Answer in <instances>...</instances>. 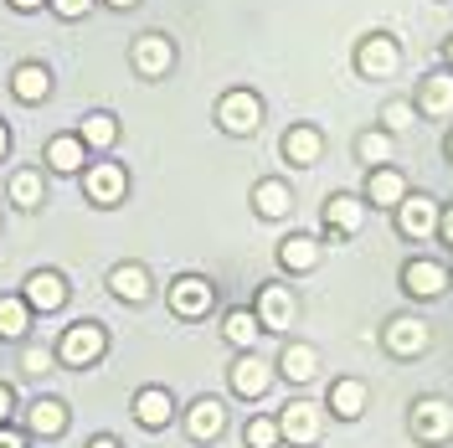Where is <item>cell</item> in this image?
Instances as JSON below:
<instances>
[{"label":"cell","mask_w":453,"mask_h":448,"mask_svg":"<svg viewBox=\"0 0 453 448\" xmlns=\"http://www.w3.org/2000/svg\"><path fill=\"white\" fill-rule=\"evenodd\" d=\"M104 351H109V336H104V325H93V320H78V325L62 336V345H57V356L67 366H93Z\"/></svg>","instance_id":"6da1fadb"},{"label":"cell","mask_w":453,"mask_h":448,"mask_svg":"<svg viewBox=\"0 0 453 448\" xmlns=\"http://www.w3.org/2000/svg\"><path fill=\"white\" fill-rule=\"evenodd\" d=\"M217 119H222L226 135H253L257 124H263V104H257L253 93H226Z\"/></svg>","instance_id":"7a4b0ae2"},{"label":"cell","mask_w":453,"mask_h":448,"mask_svg":"<svg viewBox=\"0 0 453 448\" xmlns=\"http://www.w3.org/2000/svg\"><path fill=\"white\" fill-rule=\"evenodd\" d=\"M279 433L288 438V444L310 448L314 438H319V407H314V402H288L283 418H279Z\"/></svg>","instance_id":"3957f363"},{"label":"cell","mask_w":453,"mask_h":448,"mask_svg":"<svg viewBox=\"0 0 453 448\" xmlns=\"http://www.w3.org/2000/svg\"><path fill=\"white\" fill-rule=\"evenodd\" d=\"M396 62H402V52H396L392 36H366L361 52H356V67H361L366 78H392Z\"/></svg>","instance_id":"277c9868"},{"label":"cell","mask_w":453,"mask_h":448,"mask_svg":"<svg viewBox=\"0 0 453 448\" xmlns=\"http://www.w3.org/2000/svg\"><path fill=\"white\" fill-rule=\"evenodd\" d=\"M27 305L42 309V314H52V309L67 305V283L57 279L52 268H36V274L27 279Z\"/></svg>","instance_id":"5b68a950"},{"label":"cell","mask_w":453,"mask_h":448,"mask_svg":"<svg viewBox=\"0 0 453 448\" xmlns=\"http://www.w3.org/2000/svg\"><path fill=\"white\" fill-rule=\"evenodd\" d=\"M412 428L423 433L427 444H438V438H449L453 433V407L449 402H438V397H427V402L412 407Z\"/></svg>","instance_id":"8992f818"},{"label":"cell","mask_w":453,"mask_h":448,"mask_svg":"<svg viewBox=\"0 0 453 448\" xmlns=\"http://www.w3.org/2000/svg\"><path fill=\"white\" fill-rule=\"evenodd\" d=\"M257 320H263V330H288L294 325V294L283 283H268L257 299Z\"/></svg>","instance_id":"52a82bcc"},{"label":"cell","mask_w":453,"mask_h":448,"mask_svg":"<svg viewBox=\"0 0 453 448\" xmlns=\"http://www.w3.org/2000/svg\"><path fill=\"white\" fill-rule=\"evenodd\" d=\"M268 382H273V371L257 361L253 351H242V361L232 366V392L237 397H263L268 392Z\"/></svg>","instance_id":"ba28073f"},{"label":"cell","mask_w":453,"mask_h":448,"mask_svg":"<svg viewBox=\"0 0 453 448\" xmlns=\"http://www.w3.org/2000/svg\"><path fill=\"white\" fill-rule=\"evenodd\" d=\"M186 428H191V438H196V444H211V438L226 428L222 402H217V397H201L196 407H191V418H186Z\"/></svg>","instance_id":"9c48e42d"},{"label":"cell","mask_w":453,"mask_h":448,"mask_svg":"<svg viewBox=\"0 0 453 448\" xmlns=\"http://www.w3.org/2000/svg\"><path fill=\"white\" fill-rule=\"evenodd\" d=\"M396 227L407 232V237H427L433 227H438V212H433V201L427 197H407L396 206Z\"/></svg>","instance_id":"30bf717a"},{"label":"cell","mask_w":453,"mask_h":448,"mask_svg":"<svg viewBox=\"0 0 453 448\" xmlns=\"http://www.w3.org/2000/svg\"><path fill=\"white\" fill-rule=\"evenodd\" d=\"M170 305H175V314H206L211 309V283L206 279H175V289H170Z\"/></svg>","instance_id":"8fae6325"},{"label":"cell","mask_w":453,"mask_h":448,"mask_svg":"<svg viewBox=\"0 0 453 448\" xmlns=\"http://www.w3.org/2000/svg\"><path fill=\"white\" fill-rule=\"evenodd\" d=\"M83 186H88V197L98 201V206H113V201H124V170L119 166H93L83 175Z\"/></svg>","instance_id":"7c38bea8"},{"label":"cell","mask_w":453,"mask_h":448,"mask_svg":"<svg viewBox=\"0 0 453 448\" xmlns=\"http://www.w3.org/2000/svg\"><path fill=\"white\" fill-rule=\"evenodd\" d=\"M402 283H407V294L433 299V294H443L449 274H443V263H407V268H402Z\"/></svg>","instance_id":"4fadbf2b"},{"label":"cell","mask_w":453,"mask_h":448,"mask_svg":"<svg viewBox=\"0 0 453 448\" xmlns=\"http://www.w3.org/2000/svg\"><path fill=\"white\" fill-rule=\"evenodd\" d=\"M325 222H330V232L350 237L356 227L366 222V201H356V197H330V201H325Z\"/></svg>","instance_id":"5bb4252c"},{"label":"cell","mask_w":453,"mask_h":448,"mask_svg":"<svg viewBox=\"0 0 453 448\" xmlns=\"http://www.w3.org/2000/svg\"><path fill=\"white\" fill-rule=\"evenodd\" d=\"M170 413H175V402H170L165 387H144V392L134 397V418H140V428H165Z\"/></svg>","instance_id":"9a60e30c"},{"label":"cell","mask_w":453,"mask_h":448,"mask_svg":"<svg viewBox=\"0 0 453 448\" xmlns=\"http://www.w3.org/2000/svg\"><path fill=\"white\" fill-rule=\"evenodd\" d=\"M27 422H31V433H36V438H57V433L67 428V407H62L57 397H42V402H31Z\"/></svg>","instance_id":"2e32d148"},{"label":"cell","mask_w":453,"mask_h":448,"mask_svg":"<svg viewBox=\"0 0 453 448\" xmlns=\"http://www.w3.org/2000/svg\"><path fill=\"white\" fill-rule=\"evenodd\" d=\"M387 345L396 356H418V351H427V325L423 320H392L387 325Z\"/></svg>","instance_id":"e0dca14e"},{"label":"cell","mask_w":453,"mask_h":448,"mask_svg":"<svg viewBox=\"0 0 453 448\" xmlns=\"http://www.w3.org/2000/svg\"><path fill=\"white\" fill-rule=\"evenodd\" d=\"M170 62H175V52H170L165 36H140V47H134V67H140L144 78H160Z\"/></svg>","instance_id":"ac0fdd59"},{"label":"cell","mask_w":453,"mask_h":448,"mask_svg":"<svg viewBox=\"0 0 453 448\" xmlns=\"http://www.w3.org/2000/svg\"><path fill=\"white\" fill-rule=\"evenodd\" d=\"M330 413H335V418H361V413H366V387H361V382H356V376H345V382H335V387H330Z\"/></svg>","instance_id":"d6986e66"},{"label":"cell","mask_w":453,"mask_h":448,"mask_svg":"<svg viewBox=\"0 0 453 448\" xmlns=\"http://www.w3.org/2000/svg\"><path fill=\"white\" fill-rule=\"evenodd\" d=\"M11 88H16V98H21V104H42V98L52 93V73H47V67H36V62H27V67H16Z\"/></svg>","instance_id":"ffe728a7"},{"label":"cell","mask_w":453,"mask_h":448,"mask_svg":"<svg viewBox=\"0 0 453 448\" xmlns=\"http://www.w3.org/2000/svg\"><path fill=\"white\" fill-rule=\"evenodd\" d=\"M222 336L232 340L237 351H253L257 336H263V320H257L253 309H232V314H226V325H222Z\"/></svg>","instance_id":"44dd1931"},{"label":"cell","mask_w":453,"mask_h":448,"mask_svg":"<svg viewBox=\"0 0 453 448\" xmlns=\"http://www.w3.org/2000/svg\"><path fill=\"white\" fill-rule=\"evenodd\" d=\"M109 289L119 294V299L140 305V299H150V274L134 268V263H124V268H113V274H109Z\"/></svg>","instance_id":"7402d4cb"},{"label":"cell","mask_w":453,"mask_h":448,"mask_svg":"<svg viewBox=\"0 0 453 448\" xmlns=\"http://www.w3.org/2000/svg\"><path fill=\"white\" fill-rule=\"evenodd\" d=\"M279 263L288 274H310L314 263H319V243H314V237H288L279 248Z\"/></svg>","instance_id":"603a6c76"},{"label":"cell","mask_w":453,"mask_h":448,"mask_svg":"<svg viewBox=\"0 0 453 448\" xmlns=\"http://www.w3.org/2000/svg\"><path fill=\"white\" fill-rule=\"evenodd\" d=\"M283 160L314 166V160H319V129H288V135H283Z\"/></svg>","instance_id":"cb8c5ba5"},{"label":"cell","mask_w":453,"mask_h":448,"mask_svg":"<svg viewBox=\"0 0 453 448\" xmlns=\"http://www.w3.org/2000/svg\"><path fill=\"white\" fill-rule=\"evenodd\" d=\"M253 201H257V212H263L268 222L288 217V206H294V197H288V186H283V181H263V186L253 191Z\"/></svg>","instance_id":"d4e9b609"},{"label":"cell","mask_w":453,"mask_h":448,"mask_svg":"<svg viewBox=\"0 0 453 448\" xmlns=\"http://www.w3.org/2000/svg\"><path fill=\"white\" fill-rule=\"evenodd\" d=\"M407 201V181L396 170H376L371 175V206H402Z\"/></svg>","instance_id":"484cf974"},{"label":"cell","mask_w":453,"mask_h":448,"mask_svg":"<svg viewBox=\"0 0 453 448\" xmlns=\"http://www.w3.org/2000/svg\"><path fill=\"white\" fill-rule=\"evenodd\" d=\"M314 366H319L314 345H288V351H283V361H279V371L288 376V382H310Z\"/></svg>","instance_id":"4316f807"},{"label":"cell","mask_w":453,"mask_h":448,"mask_svg":"<svg viewBox=\"0 0 453 448\" xmlns=\"http://www.w3.org/2000/svg\"><path fill=\"white\" fill-rule=\"evenodd\" d=\"M47 160H52V170H78L83 166V140L78 135H57L47 144Z\"/></svg>","instance_id":"83f0119b"},{"label":"cell","mask_w":453,"mask_h":448,"mask_svg":"<svg viewBox=\"0 0 453 448\" xmlns=\"http://www.w3.org/2000/svg\"><path fill=\"white\" fill-rule=\"evenodd\" d=\"M27 325H31V305L27 299H0V336L16 340V336H27Z\"/></svg>","instance_id":"f1b7e54d"},{"label":"cell","mask_w":453,"mask_h":448,"mask_svg":"<svg viewBox=\"0 0 453 448\" xmlns=\"http://www.w3.org/2000/svg\"><path fill=\"white\" fill-rule=\"evenodd\" d=\"M83 144H93V150H109L113 140H119V124H113L109 113H88L83 119V135H78Z\"/></svg>","instance_id":"f546056e"},{"label":"cell","mask_w":453,"mask_h":448,"mask_svg":"<svg viewBox=\"0 0 453 448\" xmlns=\"http://www.w3.org/2000/svg\"><path fill=\"white\" fill-rule=\"evenodd\" d=\"M423 109H427V113H449V109H453V78H449V73L427 78V88H423Z\"/></svg>","instance_id":"4dcf8cb0"},{"label":"cell","mask_w":453,"mask_h":448,"mask_svg":"<svg viewBox=\"0 0 453 448\" xmlns=\"http://www.w3.org/2000/svg\"><path fill=\"white\" fill-rule=\"evenodd\" d=\"M11 201H16V206H42V175H36V170H21V175H16V181H11Z\"/></svg>","instance_id":"1f68e13d"},{"label":"cell","mask_w":453,"mask_h":448,"mask_svg":"<svg viewBox=\"0 0 453 448\" xmlns=\"http://www.w3.org/2000/svg\"><path fill=\"white\" fill-rule=\"evenodd\" d=\"M242 438H248L253 448H273V444L283 438V433H279V418H253V422H248V433H242Z\"/></svg>","instance_id":"d6a6232c"},{"label":"cell","mask_w":453,"mask_h":448,"mask_svg":"<svg viewBox=\"0 0 453 448\" xmlns=\"http://www.w3.org/2000/svg\"><path fill=\"white\" fill-rule=\"evenodd\" d=\"M361 160L366 166H387L392 160V135H361Z\"/></svg>","instance_id":"836d02e7"},{"label":"cell","mask_w":453,"mask_h":448,"mask_svg":"<svg viewBox=\"0 0 453 448\" xmlns=\"http://www.w3.org/2000/svg\"><path fill=\"white\" fill-rule=\"evenodd\" d=\"M57 5V16H67V21H78V16H83L88 5H93V0H52Z\"/></svg>","instance_id":"e575fe53"},{"label":"cell","mask_w":453,"mask_h":448,"mask_svg":"<svg viewBox=\"0 0 453 448\" xmlns=\"http://www.w3.org/2000/svg\"><path fill=\"white\" fill-rule=\"evenodd\" d=\"M387 124H392V129H407V124H412V109H407V104H387Z\"/></svg>","instance_id":"d590c367"},{"label":"cell","mask_w":453,"mask_h":448,"mask_svg":"<svg viewBox=\"0 0 453 448\" xmlns=\"http://www.w3.org/2000/svg\"><path fill=\"white\" fill-rule=\"evenodd\" d=\"M11 413H16V397H11V387H0V428H5Z\"/></svg>","instance_id":"8d00e7d4"},{"label":"cell","mask_w":453,"mask_h":448,"mask_svg":"<svg viewBox=\"0 0 453 448\" xmlns=\"http://www.w3.org/2000/svg\"><path fill=\"white\" fill-rule=\"evenodd\" d=\"M21 366H27V371H47V351H27V361Z\"/></svg>","instance_id":"74e56055"},{"label":"cell","mask_w":453,"mask_h":448,"mask_svg":"<svg viewBox=\"0 0 453 448\" xmlns=\"http://www.w3.org/2000/svg\"><path fill=\"white\" fill-rule=\"evenodd\" d=\"M0 448H27V438H21V433H11V428H0Z\"/></svg>","instance_id":"f35d334b"},{"label":"cell","mask_w":453,"mask_h":448,"mask_svg":"<svg viewBox=\"0 0 453 448\" xmlns=\"http://www.w3.org/2000/svg\"><path fill=\"white\" fill-rule=\"evenodd\" d=\"M438 227H443V237H449V248H453V212H449V217H443Z\"/></svg>","instance_id":"ab89813d"},{"label":"cell","mask_w":453,"mask_h":448,"mask_svg":"<svg viewBox=\"0 0 453 448\" xmlns=\"http://www.w3.org/2000/svg\"><path fill=\"white\" fill-rule=\"evenodd\" d=\"M11 5H16V11H36V5H42V0H11Z\"/></svg>","instance_id":"60d3db41"},{"label":"cell","mask_w":453,"mask_h":448,"mask_svg":"<svg viewBox=\"0 0 453 448\" xmlns=\"http://www.w3.org/2000/svg\"><path fill=\"white\" fill-rule=\"evenodd\" d=\"M88 448H119V444H113V438H93Z\"/></svg>","instance_id":"b9f144b4"},{"label":"cell","mask_w":453,"mask_h":448,"mask_svg":"<svg viewBox=\"0 0 453 448\" xmlns=\"http://www.w3.org/2000/svg\"><path fill=\"white\" fill-rule=\"evenodd\" d=\"M5 150H11V135H5V124H0V155H5Z\"/></svg>","instance_id":"7bdbcfd3"},{"label":"cell","mask_w":453,"mask_h":448,"mask_svg":"<svg viewBox=\"0 0 453 448\" xmlns=\"http://www.w3.org/2000/svg\"><path fill=\"white\" fill-rule=\"evenodd\" d=\"M109 5H119V11H129V5H134V0H109Z\"/></svg>","instance_id":"ee69618b"},{"label":"cell","mask_w":453,"mask_h":448,"mask_svg":"<svg viewBox=\"0 0 453 448\" xmlns=\"http://www.w3.org/2000/svg\"><path fill=\"white\" fill-rule=\"evenodd\" d=\"M449 62H453V42H449Z\"/></svg>","instance_id":"f6af8a7d"},{"label":"cell","mask_w":453,"mask_h":448,"mask_svg":"<svg viewBox=\"0 0 453 448\" xmlns=\"http://www.w3.org/2000/svg\"><path fill=\"white\" fill-rule=\"evenodd\" d=\"M449 155H453V140H449Z\"/></svg>","instance_id":"bcb514c9"}]
</instances>
